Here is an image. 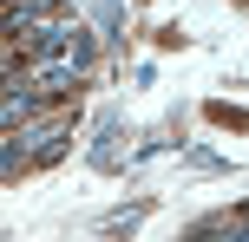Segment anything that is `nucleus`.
<instances>
[{
  "label": "nucleus",
  "instance_id": "1",
  "mask_svg": "<svg viewBox=\"0 0 249 242\" xmlns=\"http://www.w3.org/2000/svg\"><path fill=\"white\" fill-rule=\"evenodd\" d=\"M66 138H72V125H33V131H13L7 157H0V170L7 177H20L26 164H53V157L66 151Z\"/></svg>",
  "mask_w": 249,
  "mask_h": 242
},
{
  "label": "nucleus",
  "instance_id": "2",
  "mask_svg": "<svg viewBox=\"0 0 249 242\" xmlns=\"http://www.w3.org/2000/svg\"><path fill=\"white\" fill-rule=\"evenodd\" d=\"M124 138H131V131H124V118H118V112H112V118H99L92 164H99V170H118V164H124Z\"/></svg>",
  "mask_w": 249,
  "mask_h": 242
},
{
  "label": "nucleus",
  "instance_id": "3",
  "mask_svg": "<svg viewBox=\"0 0 249 242\" xmlns=\"http://www.w3.org/2000/svg\"><path fill=\"white\" fill-rule=\"evenodd\" d=\"M0 118H7V131H20L26 118H33V92H26L20 79H13V85H7V105H0Z\"/></svg>",
  "mask_w": 249,
  "mask_h": 242
},
{
  "label": "nucleus",
  "instance_id": "4",
  "mask_svg": "<svg viewBox=\"0 0 249 242\" xmlns=\"http://www.w3.org/2000/svg\"><path fill=\"white\" fill-rule=\"evenodd\" d=\"M99 26H105V39H118V33H124V13H118V0H99Z\"/></svg>",
  "mask_w": 249,
  "mask_h": 242
},
{
  "label": "nucleus",
  "instance_id": "5",
  "mask_svg": "<svg viewBox=\"0 0 249 242\" xmlns=\"http://www.w3.org/2000/svg\"><path fill=\"white\" fill-rule=\"evenodd\" d=\"M13 13H26V20H46V13H59V0H7Z\"/></svg>",
  "mask_w": 249,
  "mask_h": 242
}]
</instances>
